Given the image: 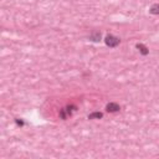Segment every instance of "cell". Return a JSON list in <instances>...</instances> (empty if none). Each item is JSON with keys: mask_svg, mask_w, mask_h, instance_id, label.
<instances>
[{"mask_svg": "<svg viewBox=\"0 0 159 159\" xmlns=\"http://www.w3.org/2000/svg\"><path fill=\"white\" fill-rule=\"evenodd\" d=\"M104 42H106V45H107V46H109V47H117V46L119 45L120 40H119L117 36L107 35V36L104 37Z\"/></svg>", "mask_w": 159, "mask_h": 159, "instance_id": "6da1fadb", "label": "cell"}, {"mask_svg": "<svg viewBox=\"0 0 159 159\" xmlns=\"http://www.w3.org/2000/svg\"><path fill=\"white\" fill-rule=\"evenodd\" d=\"M75 109H76V107H75V106L62 108V109L60 111V117H61L62 119H66L68 116H71V114H72V111H75Z\"/></svg>", "mask_w": 159, "mask_h": 159, "instance_id": "7a4b0ae2", "label": "cell"}, {"mask_svg": "<svg viewBox=\"0 0 159 159\" xmlns=\"http://www.w3.org/2000/svg\"><path fill=\"white\" fill-rule=\"evenodd\" d=\"M120 109L119 104L118 103H114V102H109L107 106H106V111L108 113H114V112H118Z\"/></svg>", "mask_w": 159, "mask_h": 159, "instance_id": "3957f363", "label": "cell"}, {"mask_svg": "<svg viewBox=\"0 0 159 159\" xmlns=\"http://www.w3.org/2000/svg\"><path fill=\"white\" fill-rule=\"evenodd\" d=\"M137 48L139 50V52H140L143 56H147V55L149 53V50H148V47H147L145 45H143V43H137Z\"/></svg>", "mask_w": 159, "mask_h": 159, "instance_id": "277c9868", "label": "cell"}, {"mask_svg": "<svg viewBox=\"0 0 159 159\" xmlns=\"http://www.w3.org/2000/svg\"><path fill=\"white\" fill-rule=\"evenodd\" d=\"M103 117V113L102 112H93L88 116V119H101Z\"/></svg>", "mask_w": 159, "mask_h": 159, "instance_id": "5b68a950", "label": "cell"}, {"mask_svg": "<svg viewBox=\"0 0 159 159\" xmlns=\"http://www.w3.org/2000/svg\"><path fill=\"white\" fill-rule=\"evenodd\" d=\"M149 12L153 14V15H159V4H154L150 6L149 9Z\"/></svg>", "mask_w": 159, "mask_h": 159, "instance_id": "8992f818", "label": "cell"}, {"mask_svg": "<svg viewBox=\"0 0 159 159\" xmlns=\"http://www.w3.org/2000/svg\"><path fill=\"white\" fill-rule=\"evenodd\" d=\"M89 39H91L92 41H94V42H98V41L101 40V32H98V31L93 32V34L89 36Z\"/></svg>", "mask_w": 159, "mask_h": 159, "instance_id": "52a82bcc", "label": "cell"}, {"mask_svg": "<svg viewBox=\"0 0 159 159\" xmlns=\"http://www.w3.org/2000/svg\"><path fill=\"white\" fill-rule=\"evenodd\" d=\"M16 124H17V125H24V122H22L21 119H16Z\"/></svg>", "mask_w": 159, "mask_h": 159, "instance_id": "ba28073f", "label": "cell"}]
</instances>
